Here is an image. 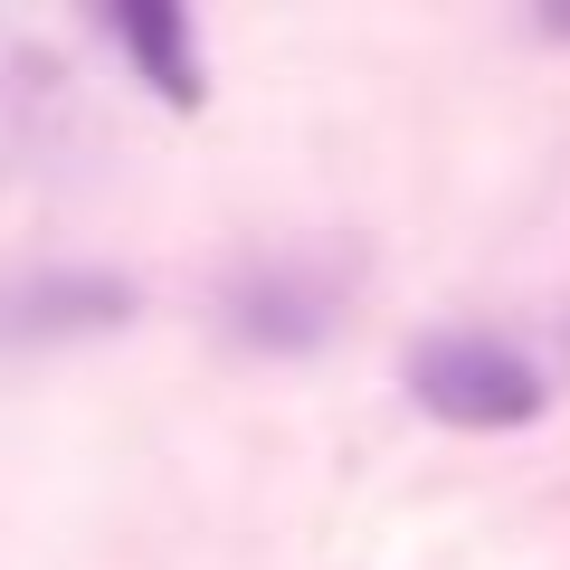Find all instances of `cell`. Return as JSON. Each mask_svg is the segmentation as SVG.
<instances>
[{"label": "cell", "instance_id": "3", "mask_svg": "<svg viewBox=\"0 0 570 570\" xmlns=\"http://www.w3.org/2000/svg\"><path fill=\"white\" fill-rule=\"evenodd\" d=\"M105 39L142 67V86H153V96L200 105L209 67H200V29H190L181 10H163V0H124V10H105Z\"/></svg>", "mask_w": 570, "mask_h": 570}, {"label": "cell", "instance_id": "1", "mask_svg": "<svg viewBox=\"0 0 570 570\" xmlns=\"http://www.w3.org/2000/svg\"><path fill=\"white\" fill-rule=\"evenodd\" d=\"M409 400L438 428H466V438H504V428H532L551 400L542 362H532L513 333L494 324H438L409 343Z\"/></svg>", "mask_w": 570, "mask_h": 570}, {"label": "cell", "instance_id": "2", "mask_svg": "<svg viewBox=\"0 0 570 570\" xmlns=\"http://www.w3.org/2000/svg\"><path fill=\"white\" fill-rule=\"evenodd\" d=\"M228 333L257 352H314L333 333V285L305 266H257L228 285Z\"/></svg>", "mask_w": 570, "mask_h": 570}]
</instances>
